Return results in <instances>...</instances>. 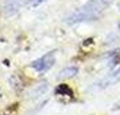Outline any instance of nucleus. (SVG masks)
Here are the masks:
<instances>
[{
  "mask_svg": "<svg viewBox=\"0 0 120 115\" xmlns=\"http://www.w3.org/2000/svg\"><path fill=\"white\" fill-rule=\"evenodd\" d=\"M54 61H55V56H54V53L50 52V53H46L45 56H42L38 60L33 61L31 62V68L35 69L38 73H45V72H47L53 66Z\"/></svg>",
  "mask_w": 120,
  "mask_h": 115,
  "instance_id": "obj_2",
  "label": "nucleus"
},
{
  "mask_svg": "<svg viewBox=\"0 0 120 115\" xmlns=\"http://www.w3.org/2000/svg\"><path fill=\"white\" fill-rule=\"evenodd\" d=\"M109 0H89L84 6H81L76 12H73L70 16L66 19L69 24L81 22H90L96 20L104 14V11L108 8Z\"/></svg>",
  "mask_w": 120,
  "mask_h": 115,
  "instance_id": "obj_1",
  "label": "nucleus"
},
{
  "mask_svg": "<svg viewBox=\"0 0 120 115\" xmlns=\"http://www.w3.org/2000/svg\"><path fill=\"white\" fill-rule=\"evenodd\" d=\"M20 8V0H4L3 10L6 15H14Z\"/></svg>",
  "mask_w": 120,
  "mask_h": 115,
  "instance_id": "obj_3",
  "label": "nucleus"
},
{
  "mask_svg": "<svg viewBox=\"0 0 120 115\" xmlns=\"http://www.w3.org/2000/svg\"><path fill=\"white\" fill-rule=\"evenodd\" d=\"M78 72V68L76 66H69V68H65L58 73V79H69V77H73L77 75Z\"/></svg>",
  "mask_w": 120,
  "mask_h": 115,
  "instance_id": "obj_4",
  "label": "nucleus"
},
{
  "mask_svg": "<svg viewBox=\"0 0 120 115\" xmlns=\"http://www.w3.org/2000/svg\"><path fill=\"white\" fill-rule=\"evenodd\" d=\"M45 1H47V0H27V6L34 8V7L41 6L42 3H45Z\"/></svg>",
  "mask_w": 120,
  "mask_h": 115,
  "instance_id": "obj_5",
  "label": "nucleus"
}]
</instances>
